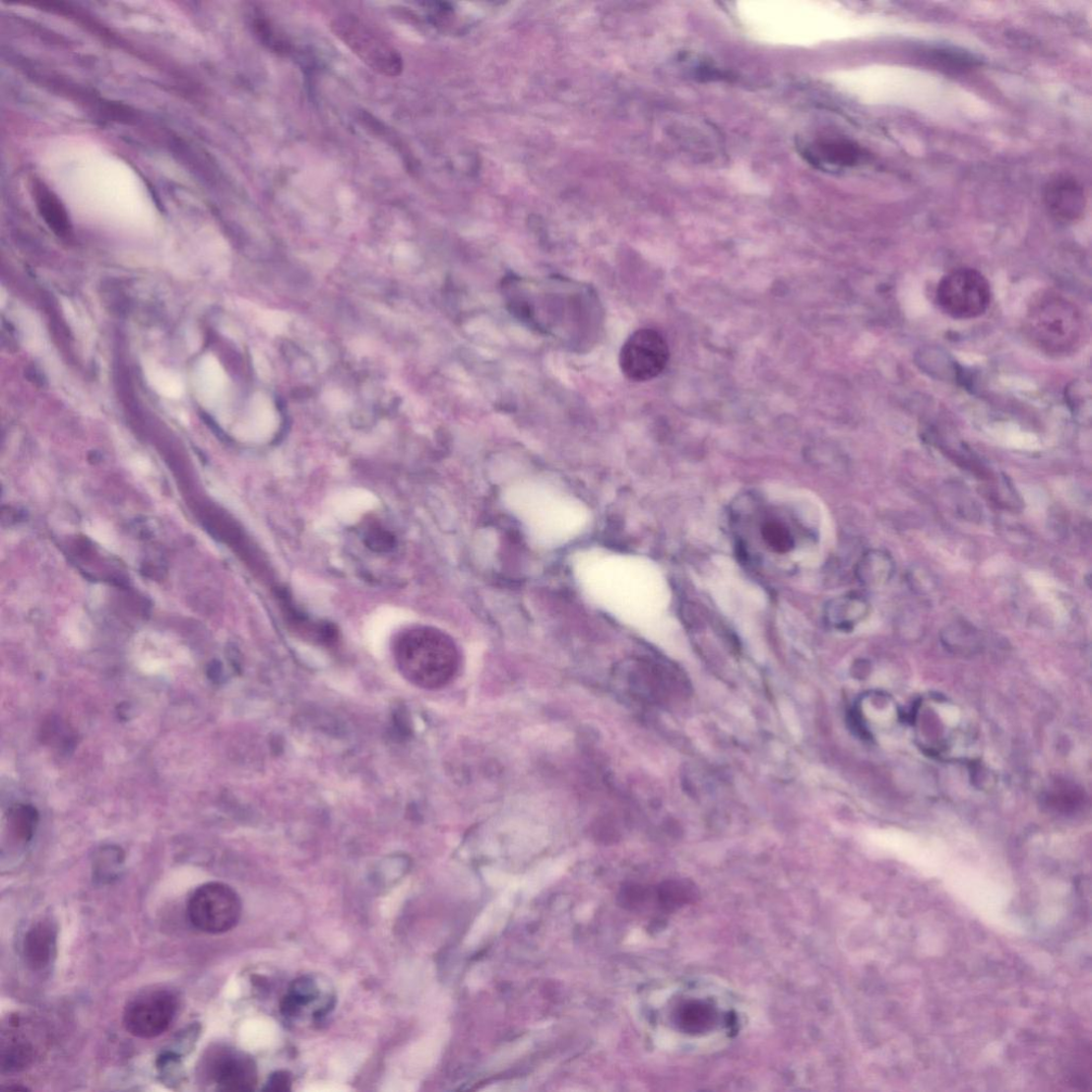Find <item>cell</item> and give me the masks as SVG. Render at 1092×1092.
I'll return each instance as SVG.
<instances>
[{
	"mask_svg": "<svg viewBox=\"0 0 1092 1092\" xmlns=\"http://www.w3.org/2000/svg\"><path fill=\"white\" fill-rule=\"evenodd\" d=\"M9 829L23 843L31 842L38 824V813L32 804L12 806L8 814Z\"/></svg>",
	"mask_w": 1092,
	"mask_h": 1092,
	"instance_id": "obj_20",
	"label": "cell"
},
{
	"mask_svg": "<svg viewBox=\"0 0 1092 1092\" xmlns=\"http://www.w3.org/2000/svg\"><path fill=\"white\" fill-rule=\"evenodd\" d=\"M1045 201L1049 212L1064 223L1077 221L1086 207L1083 187L1069 176L1052 179L1046 188Z\"/></svg>",
	"mask_w": 1092,
	"mask_h": 1092,
	"instance_id": "obj_13",
	"label": "cell"
},
{
	"mask_svg": "<svg viewBox=\"0 0 1092 1092\" xmlns=\"http://www.w3.org/2000/svg\"><path fill=\"white\" fill-rule=\"evenodd\" d=\"M697 896L695 886L687 882H667L657 891L660 906L668 911L677 909L692 902Z\"/></svg>",
	"mask_w": 1092,
	"mask_h": 1092,
	"instance_id": "obj_22",
	"label": "cell"
},
{
	"mask_svg": "<svg viewBox=\"0 0 1092 1092\" xmlns=\"http://www.w3.org/2000/svg\"><path fill=\"white\" fill-rule=\"evenodd\" d=\"M503 293L509 311L522 323L580 350L596 344L603 310L596 291L568 279L507 277Z\"/></svg>",
	"mask_w": 1092,
	"mask_h": 1092,
	"instance_id": "obj_1",
	"label": "cell"
},
{
	"mask_svg": "<svg viewBox=\"0 0 1092 1092\" xmlns=\"http://www.w3.org/2000/svg\"><path fill=\"white\" fill-rule=\"evenodd\" d=\"M207 1072L223 1091H252L258 1084V1069L254 1060L238 1050L215 1051L208 1060Z\"/></svg>",
	"mask_w": 1092,
	"mask_h": 1092,
	"instance_id": "obj_11",
	"label": "cell"
},
{
	"mask_svg": "<svg viewBox=\"0 0 1092 1092\" xmlns=\"http://www.w3.org/2000/svg\"><path fill=\"white\" fill-rule=\"evenodd\" d=\"M856 574L861 584L880 588L892 580L895 561L888 551L870 549L859 560Z\"/></svg>",
	"mask_w": 1092,
	"mask_h": 1092,
	"instance_id": "obj_17",
	"label": "cell"
},
{
	"mask_svg": "<svg viewBox=\"0 0 1092 1092\" xmlns=\"http://www.w3.org/2000/svg\"><path fill=\"white\" fill-rule=\"evenodd\" d=\"M402 674L422 689L435 690L447 686L457 674L458 663L451 649L440 642L407 638L396 652Z\"/></svg>",
	"mask_w": 1092,
	"mask_h": 1092,
	"instance_id": "obj_5",
	"label": "cell"
},
{
	"mask_svg": "<svg viewBox=\"0 0 1092 1092\" xmlns=\"http://www.w3.org/2000/svg\"><path fill=\"white\" fill-rule=\"evenodd\" d=\"M762 534L767 545L778 552H788L794 546L789 530L780 523H766L763 526Z\"/></svg>",
	"mask_w": 1092,
	"mask_h": 1092,
	"instance_id": "obj_26",
	"label": "cell"
},
{
	"mask_svg": "<svg viewBox=\"0 0 1092 1092\" xmlns=\"http://www.w3.org/2000/svg\"><path fill=\"white\" fill-rule=\"evenodd\" d=\"M334 997L329 987L313 978L303 976L294 981L281 1001L283 1016L290 1020L311 1017L323 1018L333 1007Z\"/></svg>",
	"mask_w": 1092,
	"mask_h": 1092,
	"instance_id": "obj_12",
	"label": "cell"
},
{
	"mask_svg": "<svg viewBox=\"0 0 1092 1092\" xmlns=\"http://www.w3.org/2000/svg\"><path fill=\"white\" fill-rule=\"evenodd\" d=\"M869 611L867 602L858 596H847L830 602L826 610L827 619L835 627L850 629L867 618Z\"/></svg>",
	"mask_w": 1092,
	"mask_h": 1092,
	"instance_id": "obj_19",
	"label": "cell"
},
{
	"mask_svg": "<svg viewBox=\"0 0 1092 1092\" xmlns=\"http://www.w3.org/2000/svg\"><path fill=\"white\" fill-rule=\"evenodd\" d=\"M124 863V853L118 846H105L97 852L94 863L96 880L110 882L117 878Z\"/></svg>",
	"mask_w": 1092,
	"mask_h": 1092,
	"instance_id": "obj_21",
	"label": "cell"
},
{
	"mask_svg": "<svg viewBox=\"0 0 1092 1092\" xmlns=\"http://www.w3.org/2000/svg\"><path fill=\"white\" fill-rule=\"evenodd\" d=\"M682 1024L686 1029L691 1032H699L706 1029L713 1022V1011L704 1005L688 1006L682 1014H680Z\"/></svg>",
	"mask_w": 1092,
	"mask_h": 1092,
	"instance_id": "obj_27",
	"label": "cell"
},
{
	"mask_svg": "<svg viewBox=\"0 0 1092 1092\" xmlns=\"http://www.w3.org/2000/svg\"><path fill=\"white\" fill-rule=\"evenodd\" d=\"M57 931L49 921L37 922L25 935L23 956L32 971H42L49 966L56 953Z\"/></svg>",
	"mask_w": 1092,
	"mask_h": 1092,
	"instance_id": "obj_14",
	"label": "cell"
},
{
	"mask_svg": "<svg viewBox=\"0 0 1092 1092\" xmlns=\"http://www.w3.org/2000/svg\"><path fill=\"white\" fill-rule=\"evenodd\" d=\"M187 914L192 925L203 932L220 934L233 930L241 917L238 894L225 883L209 882L191 895Z\"/></svg>",
	"mask_w": 1092,
	"mask_h": 1092,
	"instance_id": "obj_8",
	"label": "cell"
},
{
	"mask_svg": "<svg viewBox=\"0 0 1092 1092\" xmlns=\"http://www.w3.org/2000/svg\"><path fill=\"white\" fill-rule=\"evenodd\" d=\"M256 33L261 37V40L276 51L288 50L287 43L283 42L276 32L272 29V25L263 20H256L254 23Z\"/></svg>",
	"mask_w": 1092,
	"mask_h": 1092,
	"instance_id": "obj_29",
	"label": "cell"
},
{
	"mask_svg": "<svg viewBox=\"0 0 1092 1092\" xmlns=\"http://www.w3.org/2000/svg\"><path fill=\"white\" fill-rule=\"evenodd\" d=\"M177 1011L176 996L166 991L150 992L131 1001L124 1012L126 1030L143 1039L157 1038L169 1029Z\"/></svg>",
	"mask_w": 1092,
	"mask_h": 1092,
	"instance_id": "obj_10",
	"label": "cell"
},
{
	"mask_svg": "<svg viewBox=\"0 0 1092 1092\" xmlns=\"http://www.w3.org/2000/svg\"><path fill=\"white\" fill-rule=\"evenodd\" d=\"M3 1071L15 1072L28 1067L32 1060V1049L24 1043H12L3 1049Z\"/></svg>",
	"mask_w": 1092,
	"mask_h": 1092,
	"instance_id": "obj_25",
	"label": "cell"
},
{
	"mask_svg": "<svg viewBox=\"0 0 1092 1092\" xmlns=\"http://www.w3.org/2000/svg\"><path fill=\"white\" fill-rule=\"evenodd\" d=\"M25 520V512L20 509L8 507V511L3 508V523L8 522L9 525L16 524Z\"/></svg>",
	"mask_w": 1092,
	"mask_h": 1092,
	"instance_id": "obj_31",
	"label": "cell"
},
{
	"mask_svg": "<svg viewBox=\"0 0 1092 1092\" xmlns=\"http://www.w3.org/2000/svg\"><path fill=\"white\" fill-rule=\"evenodd\" d=\"M1027 339L1040 352L1051 356L1074 353L1086 337V321L1081 308L1058 291L1038 294L1024 318Z\"/></svg>",
	"mask_w": 1092,
	"mask_h": 1092,
	"instance_id": "obj_4",
	"label": "cell"
},
{
	"mask_svg": "<svg viewBox=\"0 0 1092 1092\" xmlns=\"http://www.w3.org/2000/svg\"><path fill=\"white\" fill-rule=\"evenodd\" d=\"M42 739L50 746H55V748L62 751H69L70 748L74 747L75 737L72 731L67 724L59 721V719L50 718L45 723L42 729Z\"/></svg>",
	"mask_w": 1092,
	"mask_h": 1092,
	"instance_id": "obj_24",
	"label": "cell"
},
{
	"mask_svg": "<svg viewBox=\"0 0 1092 1092\" xmlns=\"http://www.w3.org/2000/svg\"><path fill=\"white\" fill-rule=\"evenodd\" d=\"M503 500L532 542L545 548L570 543L586 531L591 520L581 499L545 480L513 482L504 490Z\"/></svg>",
	"mask_w": 1092,
	"mask_h": 1092,
	"instance_id": "obj_3",
	"label": "cell"
},
{
	"mask_svg": "<svg viewBox=\"0 0 1092 1092\" xmlns=\"http://www.w3.org/2000/svg\"><path fill=\"white\" fill-rule=\"evenodd\" d=\"M32 194L38 213L58 236H67L71 230L69 216L58 197L44 183L36 181Z\"/></svg>",
	"mask_w": 1092,
	"mask_h": 1092,
	"instance_id": "obj_18",
	"label": "cell"
},
{
	"mask_svg": "<svg viewBox=\"0 0 1092 1092\" xmlns=\"http://www.w3.org/2000/svg\"><path fill=\"white\" fill-rule=\"evenodd\" d=\"M670 347L661 333L652 329H640L622 346L619 364L628 380L646 382L662 374L670 361Z\"/></svg>",
	"mask_w": 1092,
	"mask_h": 1092,
	"instance_id": "obj_9",
	"label": "cell"
},
{
	"mask_svg": "<svg viewBox=\"0 0 1092 1092\" xmlns=\"http://www.w3.org/2000/svg\"><path fill=\"white\" fill-rule=\"evenodd\" d=\"M571 567L588 600L616 620L644 619L650 601V574L638 559L604 548L575 552Z\"/></svg>",
	"mask_w": 1092,
	"mask_h": 1092,
	"instance_id": "obj_2",
	"label": "cell"
},
{
	"mask_svg": "<svg viewBox=\"0 0 1092 1092\" xmlns=\"http://www.w3.org/2000/svg\"><path fill=\"white\" fill-rule=\"evenodd\" d=\"M331 30L370 70L385 77L402 74L404 60L400 51L363 20L344 13L334 18Z\"/></svg>",
	"mask_w": 1092,
	"mask_h": 1092,
	"instance_id": "obj_6",
	"label": "cell"
},
{
	"mask_svg": "<svg viewBox=\"0 0 1092 1092\" xmlns=\"http://www.w3.org/2000/svg\"><path fill=\"white\" fill-rule=\"evenodd\" d=\"M291 1084L290 1074L285 1071H279L269 1077L265 1090L275 1092L289 1091L291 1089Z\"/></svg>",
	"mask_w": 1092,
	"mask_h": 1092,
	"instance_id": "obj_30",
	"label": "cell"
},
{
	"mask_svg": "<svg viewBox=\"0 0 1092 1092\" xmlns=\"http://www.w3.org/2000/svg\"><path fill=\"white\" fill-rule=\"evenodd\" d=\"M377 506L378 498L359 487L340 491L329 499V511L339 521L347 524L356 522L364 513Z\"/></svg>",
	"mask_w": 1092,
	"mask_h": 1092,
	"instance_id": "obj_15",
	"label": "cell"
},
{
	"mask_svg": "<svg viewBox=\"0 0 1092 1092\" xmlns=\"http://www.w3.org/2000/svg\"><path fill=\"white\" fill-rule=\"evenodd\" d=\"M804 154L808 161L818 165L852 166L864 158L860 148L842 140L820 141L808 147Z\"/></svg>",
	"mask_w": 1092,
	"mask_h": 1092,
	"instance_id": "obj_16",
	"label": "cell"
},
{
	"mask_svg": "<svg viewBox=\"0 0 1092 1092\" xmlns=\"http://www.w3.org/2000/svg\"><path fill=\"white\" fill-rule=\"evenodd\" d=\"M931 59L941 66L950 69L967 68L972 64V59L955 50L935 49L931 51Z\"/></svg>",
	"mask_w": 1092,
	"mask_h": 1092,
	"instance_id": "obj_28",
	"label": "cell"
},
{
	"mask_svg": "<svg viewBox=\"0 0 1092 1092\" xmlns=\"http://www.w3.org/2000/svg\"><path fill=\"white\" fill-rule=\"evenodd\" d=\"M992 301L986 277L972 268H959L945 276L936 289V302L950 317L967 320L982 316Z\"/></svg>",
	"mask_w": 1092,
	"mask_h": 1092,
	"instance_id": "obj_7",
	"label": "cell"
},
{
	"mask_svg": "<svg viewBox=\"0 0 1092 1092\" xmlns=\"http://www.w3.org/2000/svg\"><path fill=\"white\" fill-rule=\"evenodd\" d=\"M945 645L955 651L975 650L979 646V633L965 622L950 624L943 632Z\"/></svg>",
	"mask_w": 1092,
	"mask_h": 1092,
	"instance_id": "obj_23",
	"label": "cell"
}]
</instances>
